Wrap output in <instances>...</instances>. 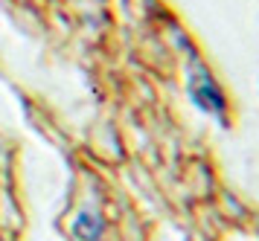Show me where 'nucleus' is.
<instances>
[{
    "label": "nucleus",
    "instance_id": "1",
    "mask_svg": "<svg viewBox=\"0 0 259 241\" xmlns=\"http://www.w3.org/2000/svg\"><path fill=\"white\" fill-rule=\"evenodd\" d=\"M70 235L76 241H102V235H105V218L91 207L82 209L70 224Z\"/></svg>",
    "mask_w": 259,
    "mask_h": 241
},
{
    "label": "nucleus",
    "instance_id": "2",
    "mask_svg": "<svg viewBox=\"0 0 259 241\" xmlns=\"http://www.w3.org/2000/svg\"><path fill=\"white\" fill-rule=\"evenodd\" d=\"M192 96H195V102L201 108H207V111H222V93L212 87V81L204 76L192 84Z\"/></svg>",
    "mask_w": 259,
    "mask_h": 241
}]
</instances>
